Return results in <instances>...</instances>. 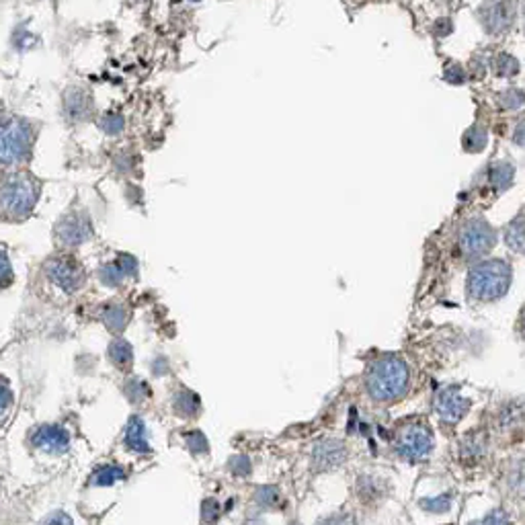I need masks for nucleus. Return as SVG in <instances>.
Returning <instances> with one entry per match:
<instances>
[{"instance_id": "4be33fe9", "label": "nucleus", "mask_w": 525, "mask_h": 525, "mask_svg": "<svg viewBox=\"0 0 525 525\" xmlns=\"http://www.w3.org/2000/svg\"><path fill=\"white\" fill-rule=\"evenodd\" d=\"M474 525H511V522H509V515L503 509H495Z\"/></svg>"}, {"instance_id": "cd10ccee", "label": "nucleus", "mask_w": 525, "mask_h": 525, "mask_svg": "<svg viewBox=\"0 0 525 525\" xmlns=\"http://www.w3.org/2000/svg\"><path fill=\"white\" fill-rule=\"evenodd\" d=\"M44 525H72V522H70L64 513H56V515H52Z\"/></svg>"}, {"instance_id": "ddd939ff", "label": "nucleus", "mask_w": 525, "mask_h": 525, "mask_svg": "<svg viewBox=\"0 0 525 525\" xmlns=\"http://www.w3.org/2000/svg\"><path fill=\"white\" fill-rule=\"evenodd\" d=\"M513 165L511 163H495L488 171V181L497 191H505L513 181Z\"/></svg>"}, {"instance_id": "9d476101", "label": "nucleus", "mask_w": 525, "mask_h": 525, "mask_svg": "<svg viewBox=\"0 0 525 525\" xmlns=\"http://www.w3.org/2000/svg\"><path fill=\"white\" fill-rule=\"evenodd\" d=\"M347 458V450L339 441H322L314 450V464L320 470L339 466Z\"/></svg>"}, {"instance_id": "2eb2a0df", "label": "nucleus", "mask_w": 525, "mask_h": 525, "mask_svg": "<svg viewBox=\"0 0 525 525\" xmlns=\"http://www.w3.org/2000/svg\"><path fill=\"white\" fill-rule=\"evenodd\" d=\"M525 421V405L522 403H509L501 409V427L505 429H517Z\"/></svg>"}, {"instance_id": "c85d7f7f", "label": "nucleus", "mask_w": 525, "mask_h": 525, "mask_svg": "<svg viewBox=\"0 0 525 525\" xmlns=\"http://www.w3.org/2000/svg\"><path fill=\"white\" fill-rule=\"evenodd\" d=\"M324 525H353V519H351L349 515H335Z\"/></svg>"}, {"instance_id": "a211bd4d", "label": "nucleus", "mask_w": 525, "mask_h": 525, "mask_svg": "<svg viewBox=\"0 0 525 525\" xmlns=\"http://www.w3.org/2000/svg\"><path fill=\"white\" fill-rule=\"evenodd\" d=\"M35 441H37L39 445H48V448H56V445H58V450H64L66 443H68V437H66L59 429L50 427V429H42V431L37 433Z\"/></svg>"}, {"instance_id": "0eeeda50", "label": "nucleus", "mask_w": 525, "mask_h": 525, "mask_svg": "<svg viewBox=\"0 0 525 525\" xmlns=\"http://www.w3.org/2000/svg\"><path fill=\"white\" fill-rule=\"evenodd\" d=\"M435 412L445 423H458L470 410V400L458 388H445L435 396Z\"/></svg>"}, {"instance_id": "7c9ffc66", "label": "nucleus", "mask_w": 525, "mask_h": 525, "mask_svg": "<svg viewBox=\"0 0 525 525\" xmlns=\"http://www.w3.org/2000/svg\"><path fill=\"white\" fill-rule=\"evenodd\" d=\"M519 331H522V335H524L525 339V306L524 310H522V316H519Z\"/></svg>"}, {"instance_id": "bb28decb", "label": "nucleus", "mask_w": 525, "mask_h": 525, "mask_svg": "<svg viewBox=\"0 0 525 525\" xmlns=\"http://www.w3.org/2000/svg\"><path fill=\"white\" fill-rule=\"evenodd\" d=\"M129 349L125 347V343H117L116 347H113V357H116L117 361L123 365V363H127V359H129Z\"/></svg>"}, {"instance_id": "6e6552de", "label": "nucleus", "mask_w": 525, "mask_h": 525, "mask_svg": "<svg viewBox=\"0 0 525 525\" xmlns=\"http://www.w3.org/2000/svg\"><path fill=\"white\" fill-rule=\"evenodd\" d=\"M513 12H515L513 0H486L480 10L482 23L490 33L505 31L513 21Z\"/></svg>"}, {"instance_id": "1a4fd4ad", "label": "nucleus", "mask_w": 525, "mask_h": 525, "mask_svg": "<svg viewBox=\"0 0 525 525\" xmlns=\"http://www.w3.org/2000/svg\"><path fill=\"white\" fill-rule=\"evenodd\" d=\"M48 273H50L52 282L58 284L64 292H74L84 282V273L70 259H56V261H52L50 267H48Z\"/></svg>"}, {"instance_id": "dca6fc26", "label": "nucleus", "mask_w": 525, "mask_h": 525, "mask_svg": "<svg viewBox=\"0 0 525 525\" xmlns=\"http://www.w3.org/2000/svg\"><path fill=\"white\" fill-rule=\"evenodd\" d=\"M89 109H91V103H89V99L80 91H70L66 95V111L72 117H78V119L86 117Z\"/></svg>"}, {"instance_id": "b1692460", "label": "nucleus", "mask_w": 525, "mask_h": 525, "mask_svg": "<svg viewBox=\"0 0 525 525\" xmlns=\"http://www.w3.org/2000/svg\"><path fill=\"white\" fill-rule=\"evenodd\" d=\"M503 103L509 107V109H517V107H522L525 103V95L522 91H515V89H511L509 93H505L503 95Z\"/></svg>"}, {"instance_id": "39448f33", "label": "nucleus", "mask_w": 525, "mask_h": 525, "mask_svg": "<svg viewBox=\"0 0 525 525\" xmlns=\"http://www.w3.org/2000/svg\"><path fill=\"white\" fill-rule=\"evenodd\" d=\"M396 454L409 462L423 460L433 450V433L425 425H405L394 439Z\"/></svg>"}, {"instance_id": "412c9836", "label": "nucleus", "mask_w": 525, "mask_h": 525, "mask_svg": "<svg viewBox=\"0 0 525 525\" xmlns=\"http://www.w3.org/2000/svg\"><path fill=\"white\" fill-rule=\"evenodd\" d=\"M497 70H499V74H503V76H513V74H517L519 64H517V59L515 58L503 54V56L499 58V62H497Z\"/></svg>"}, {"instance_id": "5701e85b", "label": "nucleus", "mask_w": 525, "mask_h": 525, "mask_svg": "<svg viewBox=\"0 0 525 525\" xmlns=\"http://www.w3.org/2000/svg\"><path fill=\"white\" fill-rule=\"evenodd\" d=\"M142 433H144L142 423H140V421H133V427L129 425V441H131V445L138 448V450H146V448H148V445H146V439L142 437Z\"/></svg>"}, {"instance_id": "9b49d317", "label": "nucleus", "mask_w": 525, "mask_h": 525, "mask_svg": "<svg viewBox=\"0 0 525 525\" xmlns=\"http://www.w3.org/2000/svg\"><path fill=\"white\" fill-rule=\"evenodd\" d=\"M505 242L513 252L525 255V210L509 224L505 232Z\"/></svg>"}, {"instance_id": "c756f323", "label": "nucleus", "mask_w": 525, "mask_h": 525, "mask_svg": "<svg viewBox=\"0 0 525 525\" xmlns=\"http://www.w3.org/2000/svg\"><path fill=\"white\" fill-rule=\"evenodd\" d=\"M515 142L525 146V125H519V129H517V133H515Z\"/></svg>"}, {"instance_id": "423d86ee", "label": "nucleus", "mask_w": 525, "mask_h": 525, "mask_svg": "<svg viewBox=\"0 0 525 525\" xmlns=\"http://www.w3.org/2000/svg\"><path fill=\"white\" fill-rule=\"evenodd\" d=\"M495 232L482 220H472L460 232V252L466 259H478L495 246Z\"/></svg>"}, {"instance_id": "7ed1b4c3", "label": "nucleus", "mask_w": 525, "mask_h": 525, "mask_svg": "<svg viewBox=\"0 0 525 525\" xmlns=\"http://www.w3.org/2000/svg\"><path fill=\"white\" fill-rule=\"evenodd\" d=\"M39 187L29 173L10 175L0 185V212L8 220L27 218L37 201Z\"/></svg>"}, {"instance_id": "f8f14e48", "label": "nucleus", "mask_w": 525, "mask_h": 525, "mask_svg": "<svg viewBox=\"0 0 525 525\" xmlns=\"http://www.w3.org/2000/svg\"><path fill=\"white\" fill-rule=\"evenodd\" d=\"M58 234L62 236L64 242H68V244H78V242H82V240L89 236V230H84L80 218H68V220L62 222V226L58 228Z\"/></svg>"}, {"instance_id": "aec40b11", "label": "nucleus", "mask_w": 525, "mask_h": 525, "mask_svg": "<svg viewBox=\"0 0 525 525\" xmlns=\"http://www.w3.org/2000/svg\"><path fill=\"white\" fill-rule=\"evenodd\" d=\"M421 505H423L425 509H429V511L441 513V511H448V509H450V505H452V497H450V495H439V497H435V499H427V501H423Z\"/></svg>"}, {"instance_id": "a878e982", "label": "nucleus", "mask_w": 525, "mask_h": 525, "mask_svg": "<svg viewBox=\"0 0 525 525\" xmlns=\"http://www.w3.org/2000/svg\"><path fill=\"white\" fill-rule=\"evenodd\" d=\"M10 279H12V271H10L8 259L0 252V286L10 284Z\"/></svg>"}, {"instance_id": "f3484780", "label": "nucleus", "mask_w": 525, "mask_h": 525, "mask_svg": "<svg viewBox=\"0 0 525 525\" xmlns=\"http://www.w3.org/2000/svg\"><path fill=\"white\" fill-rule=\"evenodd\" d=\"M486 448V439L482 433H470L466 439L462 441V456L466 460H476L484 454Z\"/></svg>"}, {"instance_id": "2f4dec72", "label": "nucleus", "mask_w": 525, "mask_h": 525, "mask_svg": "<svg viewBox=\"0 0 525 525\" xmlns=\"http://www.w3.org/2000/svg\"><path fill=\"white\" fill-rule=\"evenodd\" d=\"M193 2H197V0H193Z\"/></svg>"}, {"instance_id": "393cba45", "label": "nucleus", "mask_w": 525, "mask_h": 525, "mask_svg": "<svg viewBox=\"0 0 525 525\" xmlns=\"http://www.w3.org/2000/svg\"><path fill=\"white\" fill-rule=\"evenodd\" d=\"M443 76L452 84H462L464 82V70L460 66H456V64H450V68H445Z\"/></svg>"}, {"instance_id": "4468645a", "label": "nucleus", "mask_w": 525, "mask_h": 525, "mask_svg": "<svg viewBox=\"0 0 525 525\" xmlns=\"http://www.w3.org/2000/svg\"><path fill=\"white\" fill-rule=\"evenodd\" d=\"M507 484L515 495L525 497V458H517L515 462L509 464L507 470Z\"/></svg>"}, {"instance_id": "20e7f679", "label": "nucleus", "mask_w": 525, "mask_h": 525, "mask_svg": "<svg viewBox=\"0 0 525 525\" xmlns=\"http://www.w3.org/2000/svg\"><path fill=\"white\" fill-rule=\"evenodd\" d=\"M33 146V129L25 119L10 117L0 123V165L15 167L29 158Z\"/></svg>"}, {"instance_id": "6ab92c4d", "label": "nucleus", "mask_w": 525, "mask_h": 525, "mask_svg": "<svg viewBox=\"0 0 525 525\" xmlns=\"http://www.w3.org/2000/svg\"><path fill=\"white\" fill-rule=\"evenodd\" d=\"M464 146L470 152H480L486 146V133L480 127H470L464 136Z\"/></svg>"}, {"instance_id": "f03ea898", "label": "nucleus", "mask_w": 525, "mask_h": 525, "mask_svg": "<svg viewBox=\"0 0 525 525\" xmlns=\"http://www.w3.org/2000/svg\"><path fill=\"white\" fill-rule=\"evenodd\" d=\"M511 286V267L501 259L482 261L470 269L468 293L480 302H492L503 297Z\"/></svg>"}, {"instance_id": "f257e3e1", "label": "nucleus", "mask_w": 525, "mask_h": 525, "mask_svg": "<svg viewBox=\"0 0 525 525\" xmlns=\"http://www.w3.org/2000/svg\"><path fill=\"white\" fill-rule=\"evenodd\" d=\"M409 380V367L400 357L382 355L371 361L365 376V386L374 400L390 403V400L400 398L407 392Z\"/></svg>"}]
</instances>
